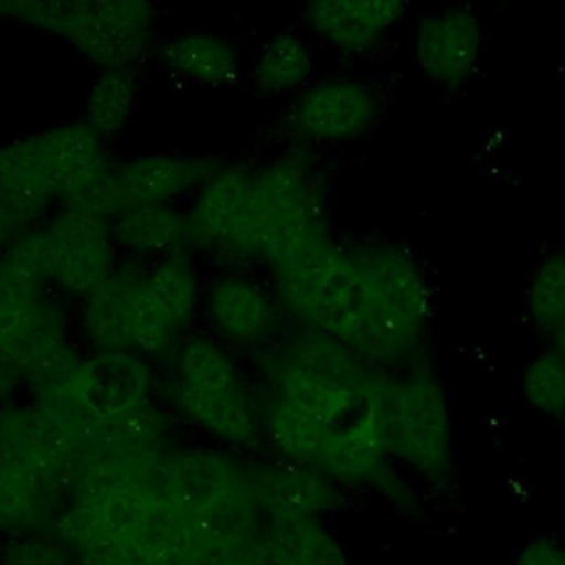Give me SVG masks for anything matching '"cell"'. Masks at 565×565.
<instances>
[{"label":"cell","instance_id":"obj_2","mask_svg":"<svg viewBox=\"0 0 565 565\" xmlns=\"http://www.w3.org/2000/svg\"><path fill=\"white\" fill-rule=\"evenodd\" d=\"M254 256L287 267L331 243L318 174L300 157H282L254 172Z\"/></svg>","mask_w":565,"mask_h":565},{"label":"cell","instance_id":"obj_5","mask_svg":"<svg viewBox=\"0 0 565 565\" xmlns=\"http://www.w3.org/2000/svg\"><path fill=\"white\" fill-rule=\"evenodd\" d=\"M177 404L201 428L227 441L247 444L258 428L230 355L205 338H190L177 353Z\"/></svg>","mask_w":565,"mask_h":565},{"label":"cell","instance_id":"obj_6","mask_svg":"<svg viewBox=\"0 0 565 565\" xmlns=\"http://www.w3.org/2000/svg\"><path fill=\"white\" fill-rule=\"evenodd\" d=\"M252 185L254 172L245 166L216 168L185 214L188 241L216 254L254 256Z\"/></svg>","mask_w":565,"mask_h":565},{"label":"cell","instance_id":"obj_16","mask_svg":"<svg viewBox=\"0 0 565 565\" xmlns=\"http://www.w3.org/2000/svg\"><path fill=\"white\" fill-rule=\"evenodd\" d=\"M309 75L311 53L307 44L291 33L269 38L254 60V84L269 95L296 90Z\"/></svg>","mask_w":565,"mask_h":565},{"label":"cell","instance_id":"obj_11","mask_svg":"<svg viewBox=\"0 0 565 565\" xmlns=\"http://www.w3.org/2000/svg\"><path fill=\"white\" fill-rule=\"evenodd\" d=\"M218 166L203 157L177 152H154L117 166V179L126 199L132 203H172V199L199 190Z\"/></svg>","mask_w":565,"mask_h":565},{"label":"cell","instance_id":"obj_20","mask_svg":"<svg viewBox=\"0 0 565 565\" xmlns=\"http://www.w3.org/2000/svg\"><path fill=\"white\" fill-rule=\"evenodd\" d=\"M60 205L62 210L77 212L110 225V221L126 207V199L117 179V166H110L106 161L104 166L73 183L60 196Z\"/></svg>","mask_w":565,"mask_h":565},{"label":"cell","instance_id":"obj_23","mask_svg":"<svg viewBox=\"0 0 565 565\" xmlns=\"http://www.w3.org/2000/svg\"><path fill=\"white\" fill-rule=\"evenodd\" d=\"M4 565H68L64 552L55 543L26 539L18 545H11L7 552Z\"/></svg>","mask_w":565,"mask_h":565},{"label":"cell","instance_id":"obj_10","mask_svg":"<svg viewBox=\"0 0 565 565\" xmlns=\"http://www.w3.org/2000/svg\"><path fill=\"white\" fill-rule=\"evenodd\" d=\"M408 11V0H307L309 29L344 55L371 53Z\"/></svg>","mask_w":565,"mask_h":565},{"label":"cell","instance_id":"obj_8","mask_svg":"<svg viewBox=\"0 0 565 565\" xmlns=\"http://www.w3.org/2000/svg\"><path fill=\"white\" fill-rule=\"evenodd\" d=\"M380 115L377 90L353 77L309 86L291 110L294 130L313 143H344L362 137Z\"/></svg>","mask_w":565,"mask_h":565},{"label":"cell","instance_id":"obj_13","mask_svg":"<svg viewBox=\"0 0 565 565\" xmlns=\"http://www.w3.org/2000/svg\"><path fill=\"white\" fill-rule=\"evenodd\" d=\"M110 232L117 245L137 254L174 256L188 243V221L172 203H132L113 221Z\"/></svg>","mask_w":565,"mask_h":565},{"label":"cell","instance_id":"obj_17","mask_svg":"<svg viewBox=\"0 0 565 565\" xmlns=\"http://www.w3.org/2000/svg\"><path fill=\"white\" fill-rule=\"evenodd\" d=\"M135 102L137 79L130 68H104L88 93L84 124L106 141L124 130Z\"/></svg>","mask_w":565,"mask_h":565},{"label":"cell","instance_id":"obj_21","mask_svg":"<svg viewBox=\"0 0 565 565\" xmlns=\"http://www.w3.org/2000/svg\"><path fill=\"white\" fill-rule=\"evenodd\" d=\"M521 386L532 408L547 417H565V360L552 349L530 360Z\"/></svg>","mask_w":565,"mask_h":565},{"label":"cell","instance_id":"obj_4","mask_svg":"<svg viewBox=\"0 0 565 565\" xmlns=\"http://www.w3.org/2000/svg\"><path fill=\"white\" fill-rule=\"evenodd\" d=\"M4 258L40 282L90 294L115 269V238L108 223L62 210L9 243Z\"/></svg>","mask_w":565,"mask_h":565},{"label":"cell","instance_id":"obj_7","mask_svg":"<svg viewBox=\"0 0 565 565\" xmlns=\"http://www.w3.org/2000/svg\"><path fill=\"white\" fill-rule=\"evenodd\" d=\"M483 31L475 9L450 2L426 13L413 35V57L422 75L439 88L463 86L479 68Z\"/></svg>","mask_w":565,"mask_h":565},{"label":"cell","instance_id":"obj_3","mask_svg":"<svg viewBox=\"0 0 565 565\" xmlns=\"http://www.w3.org/2000/svg\"><path fill=\"white\" fill-rule=\"evenodd\" d=\"M377 408L391 457L433 486L452 477V435L446 395L424 369L402 377H380Z\"/></svg>","mask_w":565,"mask_h":565},{"label":"cell","instance_id":"obj_28","mask_svg":"<svg viewBox=\"0 0 565 565\" xmlns=\"http://www.w3.org/2000/svg\"><path fill=\"white\" fill-rule=\"evenodd\" d=\"M13 236H15V232H13V227L2 218V214H0V256L4 254V249L9 247V243L13 241Z\"/></svg>","mask_w":565,"mask_h":565},{"label":"cell","instance_id":"obj_25","mask_svg":"<svg viewBox=\"0 0 565 565\" xmlns=\"http://www.w3.org/2000/svg\"><path fill=\"white\" fill-rule=\"evenodd\" d=\"M547 340H550V349H552L561 360H565V320L547 335Z\"/></svg>","mask_w":565,"mask_h":565},{"label":"cell","instance_id":"obj_1","mask_svg":"<svg viewBox=\"0 0 565 565\" xmlns=\"http://www.w3.org/2000/svg\"><path fill=\"white\" fill-rule=\"evenodd\" d=\"M104 141L82 121L0 146V210L40 218L79 179L106 163Z\"/></svg>","mask_w":565,"mask_h":565},{"label":"cell","instance_id":"obj_22","mask_svg":"<svg viewBox=\"0 0 565 565\" xmlns=\"http://www.w3.org/2000/svg\"><path fill=\"white\" fill-rule=\"evenodd\" d=\"M146 280L181 327H185L199 302V285L192 267L177 256H168L146 271Z\"/></svg>","mask_w":565,"mask_h":565},{"label":"cell","instance_id":"obj_18","mask_svg":"<svg viewBox=\"0 0 565 565\" xmlns=\"http://www.w3.org/2000/svg\"><path fill=\"white\" fill-rule=\"evenodd\" d=\"M278 534L269 547L278 565H349L344 550L316 519L276 516Z\"/></svg>","mask_w":565,"mask_h":565},{"label":"cell","instance_id":"obj_9","mask_svg":"<svg viewBox=\"0 0 565 565\" xmlns=\"http://www.w3.org/2000/svg\"><path fill=\"white\" fill-rule=\"evenodd\" d=\"M150 40L148 0H93L68 42L102 68H130Z\"/></svg>","mask_w":565,"mask_h":565},{"label":"cell","instance_id":"obj_27","mask_svg":"<svg viewBox=\"0 0 565 565\" xmlns=\"http://www.w3.org/2000/svg\"><path fill=\"white\" fill-rule=\"evenodd\" d=\"M24 0H0V18H18Z\"/></svg>","mask_w":565,"mask_h":565},{"label":"cell","instance_id":"obj_14","mask_svg":"<svg viewBox=\"0 0 565 565\" xmlns=\"http://www.w3.org/2000/svg\"><path fill=\"white\" fill-rule=\"evenodd\" d=\"M166 66L199 86H225L238 77L241 60L236 49L216 33L190 31L170 40L163 49Z\"/></svg>","mask_w":565,"mask_h":565},{"label":"cell","instance_id":"obj_19","mask_svg":"<svg viewBox=\"0 0 565 565\" xmlns=\"http://www.w3.org/2000/svg\"><path fill=\"white\" fill-rule=\"evenodd\" d=\"M525 316L543 335H550L565 320V252L543 256L530 271Z\"/></svg>","mask_w":565,"mask_h":565},{"label":"cell","instance_id":"obj_15","mask_svg":"<svg viewBox=\"0 0 565 565\" xmlns=\"http://www.w3.org/2000/svg\"><path fill=\"white\" fill-rule=\"evenodd\" d=\"M258 497L274 510L276 516L316 519L318 514L335 505L338 492L329 483V477L316 468L282 466L269 470L260 479Z\"/></svg>","mask_w":565,"mask_h":565},{"label":"cell","instance_id":"obj_26","mask_svg":"<svg viewBox=\"0 0 565 565\" xmlns=\"http://www.w3.org/2000/svg\"><path fill=\"white\" fill-rule=\"evenodd\" d=\"M15 375H18V371H15L9 362L0 360V402H2V397L7 395L9 386L13 384V377H15Z\"/></svg>","mask_w":565,"mask_h":565},{"label":"cell","instance_id":"obj_24","mask_svg":"<svg viewBox=\"0 0 565 565\" xmlns=\"http://www.w3.org/2000/svg\"><path fill=\"white\" fill-rule=\"evenodd\" d=\"M514 565H565V547L552 539H534L521 550Z\"/></svg>","mask_w":565,"mask_h":565},{"label":"cell","instance_id":"obj_12","mask_svg":"<svg viewBox=\"0 0 565 565\" xmlns=\"http://www.w3.org/2000/svg\"><path fill=\"white\" fill-rule=\"evenodd\" d=\"M207 311L216 329L236 342H260L276 324L271 298L245 278H223L207 294Z\"/></svg>","mask_w":565,"mask_h":565}]
</instances>
